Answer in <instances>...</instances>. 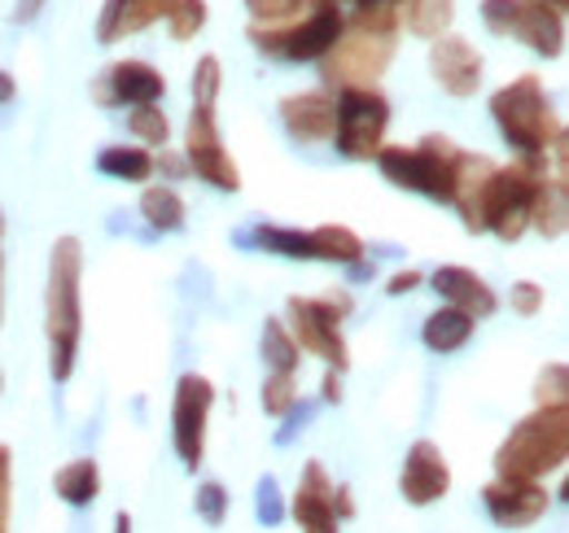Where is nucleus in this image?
I'll return each mask as SVG.
<instances>
[{"mask_svg":"<svg viewBox=\"0 0 569 533\" xmlns=\"http://www.w3.org/2000/svg\"><path fill=\"white\" fill-rule=\"evenodd\" d=\"M569 460V406H535L526 420L508 429L496 451V476L508 481H543Z\"/></svg>","mask_w":569,"mask_h":533,"instance_id":"2","label":"nucleus"},{"mask_svg":"<svg viewBox=\"0 0 569 533\" xmlns=\"http://www.w3.org/2000/svg\"><path fill=\"white\" fill-rule=\"evenodd\" d=\"M97 171L110 180H128V184H144L153 175V153L137 149V144H106L97 153Z\"/></svg>","mask_w":569,"mask_h":533,"instance_id":"25","label":"nucleus"},{"mask_svg":"<svg viewBox=\"0 0 569 533\" xmlns=\"http://www.w3.org/2000/svg\"><path fill=\"white\" fill-rule=\"evenodd\" d=\"M342 27H347V9L342 4H316L302 18H289L281 27L250 22L246 36H250V44L263 58H277V62H320L338 44Z\"/></svg>","mask_w":569,"mask_h":533,"instance_id":"6","label":"nucleus"},{"mask_svg":"<svg viewBox=\"0 0 569 533\" xmlns=\"http://www.w3.org/2000/svg\"><path fill=\"white\" fill-rule=\"evenodd\" d=\"M193 507H198V516H202L211 530H219V525L228 521V507H232V499H228V490H223L219 481H202V485H198V499H193Z\"/></svg>","mask_w":569,"mask_h":533,"instance_id":"37","label":"nucleus"},{"mask_svg":"<svg viewBox=\"0 0 569 533\" xmlns=\"http://www.w3.org/2000/svg\"><path fill=\"white\" fill-rule=\"evenodd\" d=\"M482 507L487 516L496 521L499 530H530L548 516L552 507V494L539 485V481H508L496 476L487 490H482Z\"/></svg>","mask_w":569,"mask_h":533,"instance_id":"13","label":"nucleus"},{"mask_svg":"<svg viewBox=\"0 0 569 533\" xmlns=\"http://www.w3.org/2000/svg\"><path fill=\"white\" fill-rule=\"evenodd\" d=\"M9 507H13V451L0 446V533H9Z\"/></svg>","mask_w":569,"mask_h":533,"instance_id":"39","label":"nucleus"},{"mask_svg":"<svg viewBox=\"0 0 569 533\" xmlns=\"http://www.w3.org/2000/svg\"><path fill=\"white\" fill-rule=\"evenodd\" d=\"M83 245L79 237H58L49 250L44 284V333H49V372L53 381H71L79 336H83Z\"/></svg>","mask_w":569,"mask_h":533,"instance_id":"1","label":"nucleus"},{"mask_svg":"<svg viewBox=\"0 0 569 533\" xmlns=\"http://www.w3.org/2000/svg\"><path fill=\"white\" fill-rule=\"evenodd\" d=\"M473 329H478L473 315H465V311H456V306H442V311H433L426 320L421 341H426V350H433V354H456V350L469 345Z\"/></svg>","mask_w":569,"mask_h":533,"instance_id":"22","label":"nucleus"},{"mask_svg":"<svg viewBox=\"0 0 569 533\" xmlns=\"http://www.w3.org/2000/svg\"><path fill=\"white\" fill-rule=\"evenodd\" d=\"M333 4H342V0H333Z\"/></svg>","mask_w":569,"mask_h":533,"instance_id":"49","label":"nucleus"},{"mask_svg":"<svg viewBox=\"0 0 569 533\" xmlns=\"http://www.w3.org/2000/svg\"><path fill=\"white\" fill-rule=\"evenodd\" d=\"M13 97H18V79L9 70H0V105H9Z\"/></svg>","mask_w":569,"mask_h":533,"instance_id":"46","label":"nucleus"},{"mask_svg":"<svg viewBox=\"0 0 569 533\" xmlns=\"http://www.w3.org/2000/svg\"><path fill=\"white\" fill-rule=\"evenodd\" d=\"M171 9H176V0H106L101 22H97V40L119 44L128 36H141L144 27L162 22Z\"/></svg>","mask_w":569,"mask_h":533,"instance_id":"21","label":"nucleus"},{"mask_svg":"<svg viewBox=\"0 0 569 533\" xmlns=\"http://www.w3.org/2000/svg\"><path fill=\"white\" fill-rule=\"evenodd\" d=\"M114 533H132V516H128V512L114 516Z\"/></svg>","mask_w":569,"mask_h":533,"instance_id":"47","label":"nucleus"},{"mask_svg":"<svg viewBox=\"0 0 569 533\" xmlns=\"http://www.w3.org/2000/svg\"><path fill=\"white\" fill-rule=\"evenodd\" d=\"M53 490H58V499L67 507L97 503V494H101V467H97V460H71V464H62L58 476H53Z\"/></svg>","mask_w":569,"mask_h":533,"instance_id":"23","label":"nucleus"},{"mask_svg":"<svg viewBox=\"0 0 569 533\" xmlns=\"http://www.w3.org/2000/svg\"><path fill=\"white\" fill-rule=\"evenodd\" d=\"M535 406H569V372L561 359H552L535 381Z\"/></svg>","mask_w":569,"mask_h":533,"instance_id":"33","label":"nucleus"},{"mask_svg":"<svg viewBox=\"0 0 569 533\" xmlns=\"http://www.w3.org/2000/svg\"><path fill=\"white\" fill-rule=\"evenodd\" d=\"M543 158H517L508 167H496L487 193H482V210H478V228L499 237L503 245L521 241L530 232V205H535V184L543 171Z\"/></svg>","mask_w":569,"mask_h":533,"instance_id":"5","label":"nucleus"},{"mask_svg":"<svg viewBox=\"0 0 569 533\" xmlns=\"http://www.w3.org/2000/svg\"><path fill=\"white\" fill-rule=\"evenodd\" d=\"M447 490H451V464H447V455L429 438L412 442L408 455H403V467H399V494L412 507H429V503L447 499Z\"/></svg>","mask_w":569,"mask_h":533,"instance_id":"16","label":"nucleus"},{"mask_svg":"<svg viewBox=\"0 0 569 533\" xmlns=\"http://www.w3.org/2000/svg\"><path fill=\"white\" fill-rule=\"evenodd\" d=\"M219 88H223V67H219V58H214V53L198 58V67H193V105H214V101H219Z\"/></svg>","mask_w":569,"mask_h":533,"instance_id":"36","label":"nucleus"},{"mask_svg":"<svg viewBox=\"0 0 569 533\" xmlns=\"http://www.w3.org/2000/svg\"><path fill=\"white\" fill-rule=\"evenodd\" d=\"M298 402V372H268L263 381V411L268 415H284Z\"/></svg>","mask_w":569,"mask_h":533,"instance_id":"35","label":"nucleus"},{"mask_svg":"<svg viewBox=\"0 0 569 533\" xmlns=\"http://www.w3.org/2000/svg\"><path fill=\"white\" fill-rule=\"evenodd\" d=\"M284 132L298 144H325L333 140V119H338V92L333 88H307V92H289L281 105Z\"/></svg>","mask_w":569,"mask_h":533,"instance_id":"15","label":"nucleus"},{"mask_svg":"<svg viewBox=\"0 0 569 533\" xmlns=\"http://www.w3.org/2000/svg\"><path fill=\"white\" fill-rule=\"evenodd\" d=\"M491 119L499 135L517 149V158H539L557 144H566V123L552 110V97L543 92L539 74H517L491 92Z\"/></svg>","mask_w":569,"mask_h":533,"instance_id":"3","label":"nucleus"},{"mask_svg":"<svg viewBox=\"0 0 569 533\" xmlns=\"http://www.w3.org/2000/svg\"><path fill=\"white\" fill-rule=\"evenodd\" d=\"M184 162L193 175H202L219 193H237L241 189V167L232 162V153L223 149L214 105H193L189 128H184Z\"/></svg>","mask_w":569,"mask_h":533,"instance_id":"11","label":"nucleus"},{"mask_svg":"<svg viewBox=\"0 0 569 533\" xmlns=\"http://www.w3.org/2000/svg\"><path fill=\"white\" fill-rule=\"evenodd\" d=\"M0 237H4V219H0ZM0 320H4V263H0Z\"/></svg>","mask_w":569,"mask_h":533,"instance_id":"48","label":"nucleus"},{"mask_svg":"<svg viewBox=\"0 0 569 533\" xmlns=\"http://www.w3.org/2000/svg\"><path fill=\"white\" fill-rule=\"evenodd\" d=\"M333 507H338V521H351V516H356V499H351V485H333Z\"/></svg>","mask_w":569,"mask_h":533,"instance_id":"43","label":"nucleus"},{"mask_svg":"<svg viewBox=\"0 0 569 533\" xmlns=\"http://www.w3.org/2000/svg\"><path fill=\"white\" fill-rule=\"evenodd\" d=\"M508 36H517L539 58H561L566 53V13H557L539 0H512Z\"/></svg>","mask_w":569,"mask_h":533,"instance_id":"18","label":"nucleus"},{"mask_svg":"<svg viewBox=\"0 0 569 533\" xmlns=\"http://www.w3.org/2000/svg\"><path fill=\"white\" fill-rule=\"evenodd\" d=\"M451 18H456V0H403V9H399V27H408L412 36H421L429 44L438 36H447Z\"/></svg>","mask_w":569,"mask_h":533,"instance_id":"24","label":"nucleus"},{"mask_svg":"<svg viewBox=\"0 0 569 533\" xmlns=\"http://www.w3.org/2000/svg\"><path fill=\"white\" fill-rule=\"evenodd\" d=\"M351 315V293H329V298H289L284 302V329L298 350L316 354L329 363V372L351 368V350L342 336V320Z\"/></svg>","mask_w":569,"mask_h":533,"instance_id":"7","label":"nucleus"},{"mask_svg":"<svg viewBox=\"0 0 569 533\" xmlns=\"http://www.w3.org/2000/svg\"><path fill=\"white\" fill-rule=\"evenodd\" d=\"M128 132L137 135L141 144H153V149L162 144V149H167V135H171V119H167V114H162L158 105H141V110H132V114H128Z\"/></svg>","mask_w":569,"mask_h":533,"instance_id":"32","label":"nucleus"},{"mask_svg":"<svg viewBox=\"0 0 569 533\" xmlns=\"http://www.w3.org/2000/svg\"><path fill=\"white\" fill-rule=\"evenodd\" d=\"M40 9H44V0H18L13 22H36V18H40Z\"/></svg>","mask_w":569,"mask_h":533,"instance_id":"44","label":"nucleus"},{"mask_svg":"<svg viewBox=\"0 0 569 533\" xmlns=\"http://www.w3.org/2000/svg\"><path fill=\"white\" fill-rule=\"evenodd\" d=\"M259 521H268V525H277V521H281V490H277V481H272V476L259 485Z\"/></svg>","mask_w":569,"mask_h":533,"instance_id":"40","label":"nucleus"},{"mask_svg":"<svg viewBox=\"0 0 569 533\" xmlns=\"http://www.w3.org/2000/svg\"><path fill=\"white\" fill-rule=\"evenodd\" d=\"M167 92L162 70L149 62H110L92 79V101L101 110H141V105H158V97Z\"/></svg>","mask_w":569,"mask_h":533,"instance_id":"12","label":"nucleus"},{"mask_svg":"<svg viewBox=\"0 0 569 533\" xmlns=\"http://www.w3.org/2000/svg\"><path fill=\"white\" fill-rule=\"evenodd\" d=\"M429 70H433V83L447 92V97H456V101H465V97H473L478 88H482V74H487V62H482V53L465 40V36H438L433 44H429Z\"/></svg>","mask_w":569,"mask_h":533,"instance_id":"14","label":"nucleus"},{"mask_svg":"<svg viewBox=\"0 0 569 533\" xmlns=\"http://www.w3.org/2000/svg\"><path fill=\"white\" fill-rule=\"evenodd\" d=\"M289 516L298 521L302 533H338V507H333V476L325 472L320 460H307L298 490L289 499Z\"/></svg>","mask_w":569,"mask_h":533,"instance_id":"17","label":"nucleus"},{"mask_svg":"<svg viewBox=\"0 0 569 533\" xmlns=\"http://www.w3.org/2000/svg\"><path fill=\"white\" fill-rule=\"evenodd\" d=\"M543 302H548V293H543V284H535V280H517L512 293H508V306H512L517 315H526V320H535V315L543 311Z\"/></svg>","mask_w":569,"mask_h":533,"instance_id":"38","label":"nucleus"},{"mask_svg":"<svg viewBox=\"0 0 569 533\" xmlns=\"http://www.w3.org/2000/svg\"><path fill=\"white\" fill-rule=\"evenodd\" d=\"M141 214L153 232H180L189 219V205L171 184H149L141 193Z\"/></svg>","mask_w":569,"mask_h":533,"instance_id":"26","label":"nucleus"},{"mask_svg":"<svg viewBox=\"0 0 569 533\" xmlns=\"http://www.w3.org/2000/svg\"><path fill=\"white\" fill-rule=\"evenodd\" d=\"M421 280H426V275L408 266V271H399V275H390V280H386V293H390V298H403V293H412Z\"/></svg>","mask_w":569,"mask_h":533,"instance_id":"41","label":"nucleus"},{"mask_svg":"<svg viewBox=\"0 0 569 533\" xmlns=\"http://www.w3.org/2000/svg\"><path fill=\"white\" fill-rule=\"evenodd\" d=\"M211 406H214V385L202 372H184L176 381L171 394V446L180 455V464L198 472L207 460V429H211Z\"/></svg>","mask_w":569,"mask_h":533,"instance_id":"10","label":"nucleus"},{"mask_svg":"<svg viewBox=\"0 0 569 533\" xmlns=\"http://www.w3.org/2000/svg\"><path fill=\"white\" fill-rule=\"evenodd\" d=\"M496 167L499 162H491L487 153L460 149L456 180H451V201H447V205H456V210H460V219H465V228H469L473 237L482 232V228H478V210H482V193H487V184H491Z\"/></svg>","mask_w":569,"mask_h":533,"instance_id":"20","label":"nucleus"},{"mask_svg":"<svg viewBox=\"0 0 569 533\" xmlns=\"http://www.w3.org/2000/svg\"><path fill=\"white\" fill-rule=\"evenodd\" d=\"M381 167V175L408 193H421L429 201H451V180H456V162H460V144L447 135L429 132L417 144H381V153L372 158Z\"/></svg>","mask_w":569,"mask_h":533,"instance_id":"4","label":"nucleus"},{"mask_svg":"<svg viewBox=\"0 0 569 533\" xmlns=\"http://www.w3.org/2000/svg\"><path fill=\"white\" fill-rule=\"evenodd\" d=\"M207 0H176V9L167 13V31L171 40H193L202 27H207Z\"/></svg>","mask_w":569,"mask_h":533,"instance_id":"34","label":"nucleus"},{"mask_svg":"<svg viewBox=\"0 0 569 533\" xmlns=\"http://www.w3.org/2000/svg\"><path fill=\"white\" fill-rule=\"evenodd\" d=\"M158 167H162L171 180H184V175H189V162H184L180 153H171V149H162V158H153V171H158Z\"/></svg>","mask_w":569,"mask_h":533,"instance_id":"42","label":"nucleus"},{"mask_svg":"<svg viewBox=\"0 0 569 533\" xmlns=\"http://www.w3.org/2000/svg\"><path fill=\"white\" fill-rule=\"evenodd\" d=\"M254 245H263L268 254H281V259H311L316 263V250H311V228H277V223H259L254 228Z\"/></svg>","mask_w":569,"mask_h":533,"instance_id":"28","label":"nucleus"},{"mask_svg":"<svg viewBox=\"0 0 569 533\" xmlns=\"http://www.w3.org/2000/svg\"><path fill=\"white\" fill-rule=\"evenodd\" d=\"M316 4H333V0H246L250 18H254L259 27H281L289 18H302V13L316 9Z\"/></svg>","mask_w":569,"mask_h":533,"instance_id":"31","label":"nucleus"},{"mask_svg":"<svg viewBox=\"0 0 569 533\" xmlns=\"http://www.w3.org/2000/svg\"><path fill=\"white\" fill-rule=\"evenodd\" d=\"M311 250H316V263H359L363 259V241L342 223L311 228Z\"/></svg>","mask_w":569,"mask_h":533,"instance_id":"27","label":"nucleus"},{"mask_svg":"<svg viewBox=\"0 0 569 533\" xmlns=\"http://www.w3.org/2000/svg\"><path fill=\"white\" fill-rule=\"evenodd\" d=\"M342 4H351L347 9V22L351 27L399 36V9H403V0H342Z\"/></svg>","mask_w":569,"mask_h":533,"instance_id":"29","label":"nucleus"},{"mask_svg":"<svg viewBox=\"0 0 569 533\" xmlns=\"http://www.w3.org/2000/svg\"><path fill=\"white\" fill-rule=\"evenodd\" d=\"M298 359H302V350L293 345L284 320H268V324H263V363H268L272 372H298Z\"/></svg>","mask_w":569,"mask_h":533,"instance_id":"30","label":"nucleus"},{"mask_svg":"<svg viewBox=\"0 0 569 533\" xmlns=\"http://www.w3.org/2000/svg\"><path fill=\"white\" fill-rule=\"evenodd\" d=\"M325 402H342V372H325Z\"/></svg>","mask_w":569,"mask_h":533,"instance_id":"45","label":"nucleus"},{"mask_svg":"<svg viewBox=\"0 0 569 533\" xmlns=\"http://www.w3.org/2000/svg\"><path fill=\"white\" fill-rule=\"evenodd\" d=\"M429 280H433V289H438L442 306H456V311H465V315H473V320H491L499 311L496 289H491L478 271H469V266H438Z\"/></svg>","mask_w":569,"mask_h":533,"instance_id":"19","label":"nucleus"},{"mask_svg":"<svg viewBox=\"0 0 569 533\" xmlns=\"http://www.w3.org/2000/svg\"><path fill=\"white\" fill-rule=\"evenodd\" d=\"M0 385H4V376H0Z\"/></svg>","mask_w":569,"mask_h":533,"instance_id":"50","label":"nucleus"},{"mask_svg":"<svg viewBox=\"0 0 569 533\" xmlns=\"http://www.w3.org/2000/svg\"><path fill=\"white\" fill-rule=\"evenodd\" d=\"M390 128V101L381 88H342L338 92V119H333V144L351 162H372L386 144Z\"/></svg>","mask_w":569,"mask_h":533,"instance_id":"9","label":"nucleus"},{"mask_svg":"<svg viewBox=\"0 0 569 533\" xmlns=\"http://www.w3.org/2000/svg\"><path fill=\"white\" fill-rule=\"evenodd\" d=\"M399 36H386V31H368V27H342L338 44L320 58V74L333 83V88H377V79L390 70L395 62V44Z\"/></svg>","mask_w":569,"mask_h":533,"instance_id":"8","label":"nucleus"}]
</instances>
